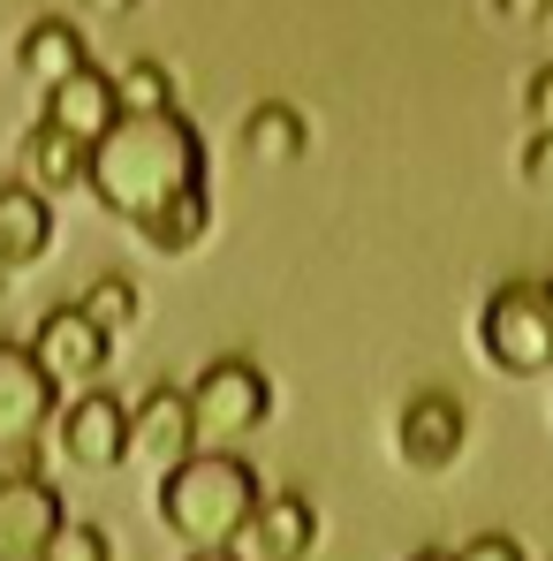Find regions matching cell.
Segmentation results:
<instances>
[{
	"label": "cell",
	"mask_w": 553,
	"mask_h": 561,
	"mask_svg": "<svg viewBox=\"0 0 553 561\" xmlns=\"http://www.w3.org/2000/svg\"><path fill=\"white\" fill-rule=\"evenodd\" d=\"M84 190L114 220L152 228L175 205L205 197V137L183 114H122L92 152H84Z\"/></svg>",
	"instance_id": "6da1fadb"
},
{
	"label": "cell",
	"mask_w": 553,
	"mask_h": 561,
	"mask_svg": "<svg viewBox=\"0 0 553 561\" xmlns=\"http://www.w3.org/2000/svg\"><path fill=\"white\" fill-rule=\"evenodd\" d=\"M258 470L228 448H197L189 463H175L160 478V516L168 531L183 539L189 554H235V539L251 531L258 516Z\"/></svg>",
	"instance_id": "7a4b0ae2"
},
{
	"label": "cell",
	"mask_w": 553,
	"mask_h": 561,
	"mask_svg": "<svg viewBox=\"0 0 553 561\" xmlns=\"http://www.w3.org/2000/svg\"><path fill=\"white\" fill-rule=\"evenodd\" d=\"M477 357L508 379L553 373V280H508L477 311Z\"/></svg>",
	"instance_id": "3957f363"
},
{
	"label": "cell",
	"mask_w": 553,
	"mask_h": 561,
	"mask_svg": "<svg viewBox=\"0 0 553 561\" xmlns=\"http://www.w3.org/2000/svg\"><path fill=\"white\" fill-rule=\"evenodd\" d=\"M61 417V387L23 342H0V470H38V440Z\"/></svg>",
	"instance_id": "277c9868"
},
{
	"label": "cell",
	"mask_w": 553,
	"mask_h": 561,
	"mask_svg": "<svg viewBox=\"0 0 553 561\" xmlns=\"http://www.w3.org/2000/svg\"><path fill=\"white\" fill-rule=\"evenodd\" d=\"M189 417H197V440L235 448V440H251L274 417V387H266V373L251 357H220V365H205L197 387H189Z\"/></svg>",
	"instance_id": "5b68a950"
},
{
	"label": "cell",
	"mask_w": 553,
	"mask_h": 561,
	"mask_svg": "<svg viewBox=\"0 0 553 561\" xmlns=\"http://www.w3.org/2000/svg\"><path fill=\"white\" fill-rule=\"evenodd\" d=\"M54 448L77 470H122L129 463V402L106 394V387H84V394L54 417Z\"/></svg>",
	"instance_id": "8992f818"
},
{
	"label": "cell",
	"mask_w": 553,
	"mask_h": 561,
	"mask_svg": "<svg viewBox=\"0 0 553 561\" xmlns=\"http://www.w3.org/2000/svg\"><path fill=\"white\" fill-rule=\"evenodd\" d=\"M61 524V493L38 470H0V561H46Z\"/></svg>",
	"instance_id": "52a82bcc"
},
{
	"label": "cell",
	"mask_w": 553,
	"mask_h": 561,
	"mask_svg": "<svg viewBox=\"0 0 553 561\" xmlns=\"http://www.w3.org/2000/svg\"><path fill=\"white\" fill-rule=\"evenodd\" d=\"M31 357L46 365V379H54V387H92V379L106 373V357H114V342L99 334L77 304H61V311H46V327H38Z\"/></svg>",
	"instance_id": "ba28073f"
},
{
	"label": "cell",
	"mask_w": 553,
	"mask_h": 561,
	"mask_svg": "<svg viewBox=\"0 0 553 561\" xmlns=\"http://www.w3.org/2000/svg\"><path fill=\"white\" fill-rule=\"evenodd\" d=\"M129 456H137V463H152L160 478L197 456V417H189V394L152 387V394L129 410Z\"/></svg>",
	"instance_id": "9c48e42d"
},
{
	"label": "cell",
	"mask_w": 553,
	"mask_h": 561,
	"mask_svg": "<svg viewBox=\"0 0 553 561\" xmlns=\"http://www.w3.org/2000/svg\"><path fill=\"white\" fill-rule=\"evenodd\" d=\"M38 122H46V129H61L69 145H84V152H92L99 137L122 122V92H114V77H106V69H92V61H84L69 84H54V92H46V114H38Z\"/></svg>",
	"instance_id": "30bf717a"
},
{
	"label": "cell",
	"mask_w": 553,
	"mask_h": 561,
	"mask_svg": "<svg viewBox=\"0 0 553 561\" xmlns=\"http://www.w3.org/2000/svg\"><path fill=\"white\" fill-rule=\"evenodd\" d=\"M319 547V508L303 493H266L251 531L235 539V561H303Z\"/></svg>",
	"instance_id": "8fae6325"
},
{
	"label": "cell",
	"mask_w": 553,
	"mask_h": 561,
	"mask_svg": "<svg viewBox=\"0 0 553 561\" xmlns=\"http://www.w3.org/2000/svg\"><path fill=\"white\" fill-rule=\"evenodd\" d=\"M394 448H402V463L410 470H448L462 456V410L456 394H417L410 410H402V425H394Z\"/></svg>",
	"instance_id": "7c38bea8"
},
{
	"label": "cell",
	"mask_w": 553,
	"mask_h": 561,
	"mask_svg": "<svg viewBox=\"0 0 553 561\" xmlns=\"http://www.w3.org/2000/svg\"><path fill=\"white\" fill-rule=\"evenodd\" d=\"M46 243H54V205L23 183H0V274L38 266Z\"/></svg>",
	"instance_id": "4fadbf2b"
},
{
	"label": "cell",
	"mask_w": 553,
	"mask_h": 561,
	"mask_svg": "<svg viewBox=\"0 0 553 561\" xmlns=\"http://www.w3.org/2000/svg\"><path fill=\"white\" fill-rule=\"evenodd\" d=\"M15 183L38 190V197H69V190H84V145H69L61 129H23V145H15Z\"/></svg>",
	"instance_id": "5bb4252c"
},
{
	"label": "cell",
	"mask_w": 553,
	"mask_h": 561,
	"mask_svg": "<svg viewBox=\"0 0 553 561\" xmlns=\"http://www.w3.org/2000/svg\"><path fill=\"white\" fill-rule=\"evenodd\" d=\"M15 61H23V77H31L38 92H54V84H69V77L84 69V38H77L61 15H46V23L23 31V54H15Z\"/></svg>",
	"instance_id": "9a60e30c"
},
{
	"label": "cell",
	"mask_w": 553,
	"mask_h": 561,
	"mask_svg": "<svg viewBox=\"0 0 553 561\" xmlns=\"http://www.w3.org/2000/svg\"><path fill=\"white\" fill-rule=\"evenodd\" d=\"M303 145H311V129H303V114H296V106H280V99L251 106V122H243V152H251L258 168H296V160H303Z\"/></svg>",
	"instance_id": "2e32d148"
},
{
	"label": "cell",
	"mask_w": 553,
	"mask_h": 561,
	"mask_svg": "<svg viewBox=\"0 0 553 561\" xmlns=\"http://www.w3.org/2000/svg\"><path fill=\"white\" fill-rule=\"evenodd\" d=\"M77 311H84L99 334L114 342V334H129V327H137V311H145V304H137V288H129L122 274H99L92 288H84V304H77Z\"/></svg>",
	"instance_id": "e0dca14e"
},
{
	"label": "cell",
	"mask_w": 553,
	"mask_h": 561,
	"mask_svg": "<svg viewBox=\"0 0 553 561\" xmlns=\"http://www.w3.org/2000/svg\"><path fill=\"white\" fill-rule=\"evenodd\" d=\"M114 92H122V114H175V84L160 61H129L114 77Z\"/></svg>",
	"instance_id": "ac0fdd59"
},
{
	"label": "cell",
	"mask_w": 553,
	"mask_h": 561,
	"mask_svg": "<svg viewBox=\"0 0 553 561\" xmlns=\"http://www.w3.org/2000/svg\"><path fill=\"white\" fill-rule=\"evenodd\" d=\"M160 259H183V251H197L205 243V197H189V205H175L168 220H152V228H137Z\"/></svg>",
	"instance_id": "d6986e66"
},
{
	"label": "cell",
	"mask_w": 553,
	"mask_h": 561,
	"mask_svg": "<svg viewBox=\"0 0 553 561\" xmlns=\"http://www.w3.org/2000/svg\"><path fill=\"white\" fill-rule=\"evenodd\" d=\"M46 561H114V547H106L99 524H61V539L46 547Z\"/></svg>",
	"instance_id": "ffe728a7"
},
{
	"label": "cell",
	"mask_w": 553,
	"mask_h": 561,
	"mask_svg": "<svg viewBox=\"0 0 553 561\" xmlns=\"http://www.w3.org/2000/svg\"><path fill=\"white\" fill-rule=\"evenodd\" d=\"M523 114H531V137H553V69L523 84Z\"/></svg>",
	"instance_id": "44dd1931"
},
{
	"label": "cell",
	"mask_w": 553,
	"mask_h": 561,
	"mask_svg": "<svg viewBox=\"0 0 553 561\" xmlns=\"http://www.w3.org/2000/svg\"><path fill=\"white\" fill-rule=\"evenodd\" d=\"M523 183H531V197H553V137H531V152H523Z\"/></svg>",
	"instance_id": "7402d4cb"
},
{
	"label": "cell",
	"mask_w": 553,
	"mask_h": 561,
	"mask_svg": "<svg viewBox=\"0 0 553 561\" xmlns=\"http://www.w3.org/2000/svg\"><path fill=\"white\" fill-rule=\"evenodd\" d=\"M456 561H523V547H516L508 531H485V539H470Z\"/></svg>",
	"instance_id": "603a6c76"
},
{
	"label": "cell",
	"mask_w": 553,
	"mask_h": 561,
	"mask_svg": "<svg viewBox=\"0 0 553 561\" xmlns=\"http://www.w3.org/2000/svg\"><path fill=\"white\" fill-rule=\"evenodd\" d=\"M493 8H500L508 23H546L553 15V0H493Z\"/></svg>",
	"instance_id": "cb8c5ba5"
},
{
	"label": "cell",
	"mask_w": 553,
	"mask_h": 561,
	"mask_svg": "<svg viewBox=\"0 0 553 561\" xmlns=\"http://www.w3.org/2000/svg\"><path fill=\"white\" fill-rule=\"evenodd\" d=\"M84 8H92V15H129L137 0H84Z\"/></svg>",
	"instance_id": "d4e9b609"
},
{
	"label": "cell",
	"mask_w": 553,
	"mask_h": 561,
	"mask_svg": "<svg viewBox=\"0 0 553 561\" xmlns=\"http://www.w3.org/2000/svg\"><path fill=\"white\" fill-rule=\"evenodd\" d=\"M183 561H235V554H183Z\"/></svg>",
	"instance_id": "484cf974"
},
{
	"label": "cell",
	"mask_w": 553,
	"mask_h": 561,
	"mask_svg": "<svg viewBox=\"0 0 553 561\" xmlns=\"http://www.w3.org/2000/svg\"><path fill=\"white\" fill-rule=\"evenodd\" d=\"M410 561H456V554H410Z\"/></svg>",
	"instance_id": "4316f807"
}]
</instances>
